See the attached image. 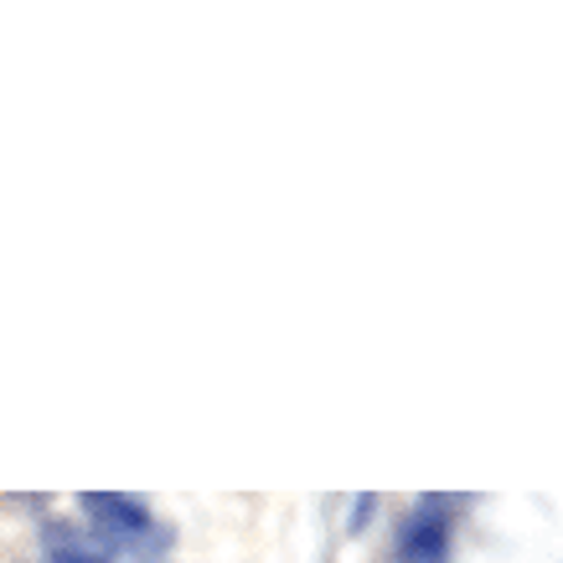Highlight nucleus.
I'll list each match as a JSON object with an SVG mask.
<instances>
[{
	"label": "nucleus",
	"mask_w": 563,
	"mask_h": 563,
	"mask_svg": "<svg viewBox=\"0 0 563 563\" xmlns=\"http://www.w3.org/2000/svg\"><path fill=\"white\" fill-rule=\"evenodd\" d=\"M78 507L93 517V532H99V553H114V548H145V538L166 543V532L151 522L145 501L135 496H120V492H93V496H78Z\"/></svg>",
	"instance_id": "nucleus-1"
},
{
	"label": "nucleus",
	"mask_w": 563,
	"mask_h": 563,
	"mask_svg": "<svg viewBox=\"0 0 563 563\" xmlns=\"http://www.w3.org/2000/svg\"><path fill=\"white\" fill-rule=\"evenodd\" d=\"M444 559H450V522L440 517V501L424 496L398 528V563H444Z\"/></svg>",
	"instance_id": "nucleus-2"
},
{
	"label": "nucleus",
	"mask_w": 563,
	"mask_h": 563,
	"mask_svg": "<svg viewBox=\"0 0 563 563\" xmlns=\"http://www.w3.org/2000/svg\"><path fill=\"white\" fill-rule=\"evenodd\" d=\"M52 563H109L93 543H84V538H57L52 532Z\"/></svg>",
	"instance_id": "nucleus-3"
},
{
	"label": "nucleus",
	"mask_w": 563,
	"mask_h": 563,
	"mask_svg": "<svg viewBox=\"0 0 563 563\" xmlns=\"http://www.w3.org/2000/svg\"><path fill=\"white\" fill-rule=\"evenodd\" d=\"M373 496H357V507H352V532H362V522H367V517H373Z\"/></svg>",
	"instance_id": "nucleus-4"
}]
</instances>
